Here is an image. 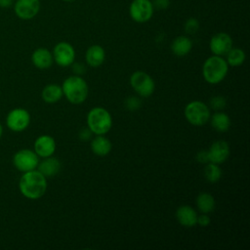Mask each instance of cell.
I'll return each mask as SVG.
<instances>
[{"instance_id":"d6986e66","label":"cell","mask_w":250,"mask_h":250,"mask_svg":"<svg viewBox=\"0 0 250 250\" xmlns=\"http://www.w3.org/2000/svg\"><path fill=\"white\" fill-rule=\"evenodd\" d=\"M192 48V42L188 36H178L171 44V50L177 57H185Z\"/></svg>"},{"instance_id":"836d02e7","label":"cell","mask_w":250,"mask_h":250,"mask_svg":"<svg viewBox=\"0 0 250 250\" xmlns=\"http://www.w3.org/2000/svg\"><path fill=\"white\" fill-rule=\"evenodd\" d=\"M13 4V0H0V7L1 8H9Z\"/></svg>"},{"instance_id":"d6a6232c","label":"cell","mask_w":250,"mask_h":250,"mask_svg":"<svg viewBox=\"0 0 250 250\" xmlns=\"http://www.w3.org/2000/svg\"><path fill=\"white\" fill-rule=\"evenodd\" d=\"M72 69H73V72L75 73V74H77V75H80V74H83L84 72H85V67H84V65L82 64V63H73L72 64Z\"/></svg>"},{"instance_id":"603a6c76","label":"cell","mask_w":250,"mask_h":250,"mask_svg":"<svg viewBox=\"0 0 250 250\" xmlns=\"http://www.w3.org/2000/svg\"><path fill=\"white\" fill-rule=\"evenodd\" d=\"M211 126L217 132H227L230 127V119L228 114L218 111L211 117Z\"/></svg>"},{"instance_id":"ba28073f","label":"cell","mask_w":250,"mask_h":250,"mask_svg":"<svg viewBox=\"0 0 250 250\" xmlns=\"http://www.w3.org/2000/svg\"><path fill=\"white\" fill-rule=\"evenodd\" d=\"M154 8L149 0H133L129 7L131 19L139 23L148 21L153 15Z\"/></svg>"},{"instance_id":"277c9868","label":"cell","mask_w":250,"mask_h":250,"mask_svg":"<svg viewBox=\"0 0 250 250\" xmlns=\"http://www.w3.org/2000/svg\"><path fill=\"white\" fill-rule=\"evenodd\" d=\"M87 125L92 133L96 135H104L112 126V118L105 108L97 106L88 112Z\"/></svg>"},{"instance_id":"484cf974","label":"cell","mask_w":250,"mask_h":250,"mask_svg":"<svg viewBox=\"0 0 250 250\" xmlns=\"http://www.w3.org/2000/svg\"><path fill=\"white\" fill-rule=\"evenodd\" d=\"M209 104H210V107L216 111L222 110L227 105V100L223 96H215L210 99Z\"/></svg>"},{"instance_id":"7402d4cb","label":"cell","mask_w":250,"mask_h":250,"mask_svg":"<svg viewBox=\"0 0 250 250\" xmlns=\"http://www.w3.org/2000/svg\"><path fill=\"white\" fill-rule=\"evenodd\" d=\"M215 199L208 192H200L196 197V205L201 213L208 214L215 209Z\"/></svg>"},{"instance_id":"5bb4252c","label":"cell","mask_w":250,"mask_h":250,"mask_svg":"<svg viewBox=\"0 0 250 250\" xmlns=\"http://www.w3.org/2000/svg\"><path fill=\"white\" fill-rule=\"evenodd\" d=\"M56 150V142L53 137L42 135L34 142V151L42 158L52 156Z\"/></svg>"},{"instance_id":"2e32d148","label":"cell","mask_w":250,"mask_h":250,"mask_svg":"<svg viewBox=\"0 0 250 250\" xmlns=\"http://www.w3.org/2000/svg\"><path fill=\"white\" fill-rule=\"evenodd\" d=\"M32 63L40 69L49 68L54 62L52 53L46 48H38L31 55Z\"/></svg>"},{"instance_id":"8fae6325","label":"cell","mask_w":250,"mask_h":250,"mask_svg":"<svg viewBox=\"0 0 250 250\" xmlns=\"http://www.w3.org/2000/svg\"><path fill=\"white\" fill-rule=\"evenodd\" d=\"M14 10L16 15L24 21L33 19L40 10L39 0H17Z\"/></svg>"},{"instance_id":"9c48e42d","label":"cell","mask_w":250,"mask_h":250,"mask_svg":"<svg viewBox=\"0 0 250 250\" xmlns=\"http://www.w3.org/2000/svg\"><path fill=\"white\" fill-rule=\"evenodd\" d=\"M30 123L29 112L21 107L12 109L6 117V125L13 132L24 131Z\"/></svg>"},{"instance_id":"d4e9b609","label":"cell","mask_w":250,"mask_h":250,"mask_svg":"<svg viewBox=\"0 0 250 250\" xmlns=\"http://www.w3.org/2000/svg\"><path fill=\"white\" fill-rule=\"evenodd\" d=\"M204 176L209 183H217L222 177V169L213 162H208L204 168Z\"/></svg>"},{"instance_id":"9a60e30c","label":"cell","mask_w":250,"mask_h":250,"mask_svg":"<svg viewBox=\"0 0 250 250\" xmlns=\"http://www.w3.org/2000/svg\"><path fill=\"white\" fill-rule=\"evenodd\" d=\"M176 218L182 226L191 228L196 225L197 214L192 207L188 205H182L176 211Z\"/></svg>"},{"instance_id":"f546056e","label":"cell","mask_w":250,"mask_h":250,"mask_svg":"<svg viewBox=\"0 0 250 250\" xmlns=\"http://www.w3.org/2000/svg\"><path fill=\"white\" fill-rule=\"evenodd\" d=\"M211 223V219L207 214L202 213L200 216H197L196 224H198L201 227H207Z\"/></svg>"},{"instance_id":"f1b7e54d","label":"cell","mask_w":250,"mask_h":250,"mask_svg":"<svg viewBox=\"0 0 250 250\" xmlns=\"http://www.w3.org/2000/svg\"><path fill=\"white\" fill-rule=\"evenodd\" d=\"M152 6L154 9L157 10H165L170 5V0H153Z\"/></svg>"},{"instance_id":"52a82bcc","label":"cell","mask_w":250,"mask_h":250,"mask_svg":"<svg viewBox=\"0 0 250 250\" xmlns=\"http://www.w3.org/2000/svg\"><path fill=\"white\" fill-rule=\"evenodd\" d=\"M38 157L39 156L35 153V151L28 148H22L14 154L13 164L19 171L24 173L37 168L39 163Z\"/></svg>"},{"instance_id":"7a4b0ae2","label":"cell","mask_w":250,"mask_h":250,"mask_svg":"<svg viewBox=\"0 0 250 250\" xmlns=\"http://www.w3.org/2000/svg\"><path fill=\"white\" fill-rule=\"evenodd\" d=\"M62 89L67 101L73 104H82L88 97V84L79 75L67 77L63 81Z\"/></svg>"},{"instance_id":"d590c367","label":"cell","mask_w":250,"mask_h":250,"mask_svg":"<svg viewBox=\"0 0 250 250\" xmlns=\"http://www.w3.org/2000/svg\"><path fill=\"white\" fill-rule=\"evenodd\" d=\"M63 1H66V2H71V1H74V0H63Z\"/></svg>"},{"instance_id":"cb8c5ba5","label":"cell","mask_w":250,"mask_h":250,"mask_svg":"<svg viewBox=\"0 0 250 250\" xmlns=\"http://www.w3.org/2000/svg\"><path fill=\"white\" fill-rule=\"evenodd\" d=\"M226 56L228 64L231 66H239L245 61V53L239 48H231Z\"/></svg>"},{"instance_id":"4316f807","label":"cell","mask_w":250,"mask_h":250,"mask_svg":"<svg viewBox=\"0 0 250 250\" xmlns=\"http://www.w3.org/2000/svg\"><path fill=\"white\" fill-rule=\"evenodd\" d=\"M199 29V22L195 18H189L185 22V31L188 34H194Z\"/></svg>"},{"instance_id":"30bf717a","label":"cell","mask_w":250,"mask_h":250,"mask_svg":"<svg viewBox=\"0 0 250 250\" xmlns=\"http://www.w3.org/2000/svg\"><path fill=\"white\" fill-rule=\"evenodd\" d=\"M53 59L60 66H69L73 63L75 59V51L73 47L67 42L58 43L53 50Z\"/></svg>"},{"instance_id":"4dcf8cb0","label":"cell","mask_w":250,"mask_h":250,"mask_svg":"<svg viewBox=\"0 0 250 250\" xmlns=\"http://www.w3.org/2000/svg\"><path fill=\"white\" fill-rule=\"evenodd\" d=\"M196 160L199 163H208L209 161V155L208 150H201L196 154Z\"/></svg>"},{"instance_id":"4fadbf2b","label":"cell","mask_w":250,"mask_h":250,"mask_svg":"<svg viewBox=\"0 0 250 250\" xmlns=\"http://www.w3.org/2000/svg\"><path fill=\"white\" fill-rule=\"evenodd\" d=\"M208 155L210 162L216 164H221L225 162L229 155V144L223 140L215 141L208 150Z\"/></svg>"},{"instance_id":"8992f818","label":"cell","mask_w":250,"mask_h":250,"mask_svg":"<svg viewBox=\"0 0 250 250\" xmlns=\"http://www.w3.org/2000/svg\"><path fill=\"white\" fill-rule=\"evenodd\" d=\"M130 84L135 92L144 98L151 96L155 89L154 80L144 71H135L130 77Z\"/></svg>"},{"instance_id":"5b68a950","label":"cell","mask_w":250,"mask_h":250,"mask_svg":"<svg viewBox=\"0 0 250 250\" xmlns=\"http://www.w3.org/2000/svg\"><path fill=\"white\" fill-rule=\"evenodd\" d=\"M186 119L194 126H202L210 119V108L200 101H192L185 107Z\"/></svg>"},{"instance_id":"44dd1931","label":"cell","mask_w":250,"mask_h":250,"mask_svg":"<svg viewBox=\"0 0 250 250\" xmlns=\"http://www.w3.org/2000/svg\"><path fill=\"white\" fill-rule=\"evenodd\" d=\"M62 89L58 84H48L42 90V99L47 104H55L62 97Z\"/></svg>"},{"instance_id":"83f0119b","label":"cell","mask_w":250,"mask_h":250,"mask_svg":"<svg viewBox=\"0 0 250 250\" xmlns=\"http://www.w3.org/2000/svg\"><path fill=\"white\" fill-rule=\"evenodd\" d=\"M142 105V103H141V100L137 97H129L126 101H125V106L133 111V110H137L140 108V106Z\"/></svg>"},{"instance_id":"1f68e13d","label":"cell","mask_w":250,"mask_h":250,"mask_svg":"<svg viewBox=\"0 0 250 250\" xmlns=\"http://www.w3.org/2000/svg\"><path fill=\"white\" fill-rule=\"evenodd\" d=\"M92 131L89 129V128H82L79 132V138L82 140V141H87L91 138L92 136Z\"/></svg>"},{"instance_id":"e0dca14e","label":"cell","mask_w":250,"mask_h":250,"mask_svg":"<svg viewBox=\"0 0 250 250\" xmlns=\"http://www.w3.org/2000/svg\"><path fill=\"white\" fill-rule=\"evenodd\" d=\"M105 58V52L104 48L100 45H92L90 46L85 54V59L87 63L90 66L98 67L103 64Z\"/></svg>"},{"instance_id":"3957f363","label":"cell","mask_w":250,"mask_h":250,"mask_svg":"<svg viewBox=\"0 0 250 250\" xmlns=\"http://www.w3.org/2000/svg\"><path fill=\"white\" fill-rule=\"evenodd\" d=\"M229 64L221 56H212L208 58L202 67V74L206 82L218 84L225 79L228 74Z\"/></svg>"},{"instance_id":"e575fe53","label":"cell","mask_w":250,"mask_h":250,"mask_svg":"<svg viewBox=\"0 0 250 250\" xmlns=\"http://www.w3.org/2000/svg\"><path fill=\"white\" fill-rule=\"evenodd\" d=\"M2 134H3V127H2V125H1V123H0V139H1V137H2Z\"/></svg>"},{"instance_id":"ffe728a7","label":"cell","mask_w":250,"mask_h":250,"mask_svg":"<svg viewBox=\"0 0 250 250\" xmlns=\"http://www.w3.org/2000/svg\"><path fill=\"white\" fill-rule=\"evenodd\" d=\"M91 149L99 156H105L111 150V143L104 135H97L91 142Z\"/></svg>"},{"instance_id":"ac0fdd59","label":"cell","mask_w":250,"mask_h":250,"mask_svg":"<svg viewBox=\"0 0 250 250\" xmlns=\"http://www.w3.org/2000/svg\"><path fill=\"white\" fill-rule=\"evenodd\" d=\"M61 167H62V165H61V162L59 161V159L52 157V156L45 157L37 165L38 171L45 177H53V176L57 175L60 172Z\"/></svg>"},{"instance_id":"6da1fadb","label":"cell","mask_w":250,"mask_h":250,"mask_svg":"<svg viewBox=\"0 0 250 250\" xmlns=\"http://www.w3.org/2000/svg\"><path fill=\"white\" fill-rule=\"evenodd\" d=\"M21 193L31 200L38 199L44 195L47 190V180L38 170L24 172L19 182Z\"/></svg>"},{"instance_id":"7c38bea8","label":"cell","mask_w":250,"mask_h":250,"mask_svg":"<svg viewBox=\"0 0 250 250\" xmlns=\"http://www.w3.org/2000/svg\"><path fill=\"white\" fill-rule=\"evenodd\" d=\"M209 47L216 56H225L232 48V39L226 32H219L212 36Z\"/></svg>"}]
</instances>
